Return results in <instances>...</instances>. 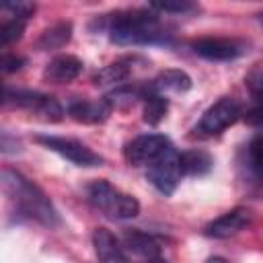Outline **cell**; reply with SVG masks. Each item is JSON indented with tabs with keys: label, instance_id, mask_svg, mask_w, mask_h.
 <instances>
[{
	"label": "cell",
	"instance_id": "7c38bea8",
	"mask_svg": "<svg viewBox=\"0 0 263 263\" xmlns=\"http://www.w3.org/2000/svg\"><path fill=\"white\" fill-rule=\"evenodd\" d=\"M111 105L101 99V101H72L68 105V113L74 121L78 123H86V125H97V123H103L107 121L109 113H111Z\"/></svg>",
	"mask_w": 263,
	"mask_h": 263
},
{
	"label": "cell",
	"instance_id": "277c9868",
	"mask_svg": "<svg viewBox=\"0 0 263 263\" xmlns=\"http://www.w3.org/2000/svg\"><path fill=\"white\" fill-rule=\"evenodd\" d=\"M240 115H242V105L232 97H222L201 115L199 123L195 125V134L205 138L220 136L224 129L234 125L240 119Z\"/></svg>",
	"mask_w": 263,
	"mask_h": 263
},
{
	"label": "cell",
	"instance_id": "cb8c5ba5",
	"mask_svg": "<svg viewBox=\"0 0 263 263\" xmlns=\"http://www.w3.org/2000/svg\"><path fill=\"white\" fill-rule=\"evenodd\" d=\"M150 8L158 12H189V10H195L197 6L191 2H152Z\"/></svg>",
	"mask_w": 263,
	"mask_h": 263
},
{
	"label": "cell",
	"instance_id": "ffe728a7",
	"mask_svg": "<svg viewBox=\"0 0 263 263\" xmlns=\"http://www.w3.org/2000/svg\"><path fill=\"white\" fill-rule=\"evenodd\" d=\"M168 111V101L162 95H148L144 99V123L158 125Z\"/></svg>",
	"mask_w": 263,
	"mask_h": 263
},
{
	"label": "cell",
	"instance_id": "9a60e30c",
	"mask_svg": "<svg viewBox=\"0 0 263 263\" xmlns=\"http://www.w3.org/2000/svg\"><path fill=\"white\" fill-rule=\"evenodd\" d=\"M123 247H127L132 253L144 257L146 261L160 257V247H158L156 238L146 232H140V230H127L123 234Z\"/></svg>",
	"mask_w": 263,
	"mask_h": 263
},
{
	"label": "cell",
	"instance_id": "d6986e66",
	"mask_svg": "<svg viewBox=\"0 0 263 263\" xmlns=\"http://www.w3.org/2000/svg\"><path fill=\"white\" fill-rule=\"evenodd\" d=\"M148 92H146V86H127V84H121V86H115V90H111L105 101L111 105V109H127L132 105L138 103V99H146Z\"/></svg>",
	"mask_w": 263,
	"mask_h": 263
},
{
	"label": "cell",
	"instance_id": "9c48e42d",
	"mask_svg": "<svg viewBox=\"0 0 263 263\" xmlns=\"http://www.w3.org/2000/svg\"><path fill=\"white\" fill-rule=\"evenodd\" d=\"M193 51L210 62H230L247 51V45L228 37H203L193 43Z\"/></svg>",
	"mask_w": 263,
	"mask_h": 263
},
{
	"label": "cell",
	"instance_id": "5bb4252c",
	"mask_svg": "<svg viewBox=\"0 0 263 263\" xmlns=\"http://www.w3.org/2000/svg\"><path fill=\"white\" fill-rule=\"evenodd\" d=\"M92 245L101 263H129L123 253V247L107 228H97L92 232Z\"/></svg>",
	"mask_w": 263,
	"mask_h": 263
},
{
	"label": "cell",
	"instance_id": "7a4b0ae2",
	"mask_svg": "<svg viewBox=\"0 0 263 263\" xmlns=\"http://www.w3.org/2000/svg\"><path fill=\"white\" fill-rule=\"evenodd\" d=\"M2 187L16 201V208L21 210V214H25L31 220H37L39 224L49 226V228L60 224V216H58L53 203L49 201V197L18 171L4 168L2 171Z\"/></svg>",
	"mask_w": 263,
	"mask_h": 263
},
{
	"label": "cell",
	"instance_id": "4316f807",
	"mask_svg": "<svg viewBox=\"0 0 263 263\" xmlns=\"http://www.w3.org/2000/svg\"><path fill=\"white\" fill-rule=\"evenodd\" d=\"M245 121L251 125H263V101H257V105L251 111H247Z\"/></svg>",
	"mask_w": 263,
	"mask_h": 263
},
{
	"label": "cell",
	"instance_id": "3957f363",
	"mask_svg": "<svg viewBox=\"0 0 263 263\" xmlns=\"http://www.w3.org/2000/svg\"><path fill=\"white\" fill-rule=\"evenodd\" d=\"M88 201L113 220H129L140 214L138 199L121 193L107 181H95L92 185H88Z\"/></svg>",
	"mask_w": 263,
	"mask_h": 263
},
{
	"label": "cell",
	"instance_id": "5b68a950",
	"mask_svg": "<svg viewBox=\"0 0 263 263\" xmlns=\"http://www.w3.org/2000/svg\"><path fill=\"white\" fill-rule=\"evenodd\" d=\"M4 105H14L21 109H29L37 113L45 121H60L64 117L62 105L47 95H41L37 90H23V88H4Z\"/></svg>",
	"mask_w": 263,
	"mask_h": 263
},
{
	"label": "cell",
	"instance_id": "30bf717a",
	"mask_svg": "<svg viewBox=\"0 0 263 263\" xmlns=\"http://www.w3.org/2000/svg\"><path fill=\"white\" fill-rule=\"evenodd\" d=\"M82 60H78L76 55H70V53H62V55H55L43 70V78L47 82H53V84H66V82H72L80 76L82 72Z\"/></svg>",
	"mask_w": 263,
	"mask_h": 263
},
{
	"label": "cell",
	"instance_id": "d4e9b609",
	"mask_svg": "<svg viewBox=\"0 0 263 263\" xmlns=\"http://www.w3.org/2000/svg\"><path fill=\"white\" fill-rule=\"evenodd\" d=\"M4 10H10L14 18L27 21L35 12V4H31V2H6L4 4Z\"/></svg>",
	"mask_w": 263,
	"mask_h": 263
},
{
	"label": "cell",
	"instance_id": "52a82bcc",
	"mask_svg": "<svg viewBox=\"0 0 263 263\" xmlns=\"http://www.w3.org/2000/svg\"><path fill=\"white\" fill-rule=\"evenodd\" d=\"M171 140L162 134H146V136H138L132 142L125 144L123 156L129 164L134 166H144V164H152L156 162L160 156H164L171 150Z\"/></svg>",
	"mask_w": 263,
	"mask_h": 263
},
{
	"label": "cell",
	"instance_id": "44dd1931",
	"mask_svg": "<svg viewBox=\"0 0 263 263\" xmlns=\"http://www.w3.org/2000/svg\"><path fill=\"white\" fill-rule=\"evenodd\" d=\"M23 31H25V21L23 18H10L8 23H4L0 27V43L2 45H10L12 41L21 39Z\"/></svg>",
	"mask_w": 263,
	"mask_h": 263
},
{
	"label": "cell",
	"instance_id": "4fadbf2b",
	"mask_svg": "<svg viewBox=\"0 0 263 263\" xmlns=\"http://www.w3.org/2000/svg\"><path fill=\"white\" fill-rule=\"evenodd\" d=\"M146 86L148 95H162V92H185L191 88V76L183 70L168 68L162 70L156 78H152Z\"/></svg>",
	"mask_w": 263,
	"mask_h": 263
},
{
	"label": "cell",
	"instance_id": "8992f818",
	"mask_svg": "<svg viewBox=\"0 0 263 263\" xmlns=\"http://www.w3.org/2000/svg\"><path fill=\"white\" fill-rule=\"evenodd\" d=\"M37 144L49 148L51 152L64 156L66 160L74 162L76 166H101L105 160L103 156H99L97 152H92L88 146H84L78 140L72 138H60V136H37L35 138Z\"/></svg>",
	"mask_w": 263,
	"mask_h": 263
},
{
	"label": "cell",
	"instance_id": "7402d4cb",
	"mask_svg": "<svg viewBox=\"0 0 263 263\" xmlns=\"http://www.w3.org/2000/svg\"><path fill=\"white\" fill-rule=\"evenodd\" d=\"M245 84H247L249 92H251L257 101H263V64H261V66H255V68L245 76Z\"/></svg>",
	"mask_w": 263,
	"mask_h": 263
},
{
	"label": "cell",
	"instance_id": "e0dca14e",
	"mask_svg": "<svg viewBox=\"0 0 263 263\" xmlns=\"http://www.w3.org/2000/svg\"><path fill=\"white\" fill-rule=\"evenodd\" d=\"M70 39H72V23H55L53 27H49L41 33L35 47L39 51H51V49L64 47Z\"/></svg>",
	"mask_w": 263,
	"mask_h": 263
},
{
	"label": "cell",
	"instance_id": "484cf974",
	"mask_svg": "<svg viewBox=\"0 0 263 263\" xmlns=\"http://www.w3.org/2000/svg\"><path fill=\"white\" fill-rule=\"evenodd\" d=\"M0 66H2L4 74H10V72H16V70H21L25 66V58L23 55H14V53H4Z\"/></svg>",
	"mask_w": 263,
	"mask_h": 263
},
{
	"label": "cell",
	"instance_id": "ac0fdd59",
	"mask_svg": "<svg viewBox=\"0 0 263 263\" xmlns=\"http://www.w3.org/2000/svg\"><path fill=\"white\" fill-rule=\"evenodd\" d=\"M132 74V66H129V60H117L109 66H105L103 70H99L95 74V84L97 86H107V84H115V86H121V82H125Z\"/></svg>",
	"mask_w": 263,
	"mask_h": 263
},
{
	"label": "cell",
	"instance_id": "6da1fadb",
	"mask_svg": "<svg viewBox=\"0 0 263 263\" xmlns=\"http://www.w3.org/2000/svg\"><path fill=\"white\" fill-rule=\"evenodd\" d=\"M109 37L117 45H154L168 43V35L160 29L158 14L152 8H134L111 14Z\"/></svg>",
	"mask_w": 263,
	"mask_h": 263
},
{
	"label": "cell",
	"instance_id": "ba28073f",
	"mask_svg": "<svg viewBox=\"0 0 263 263\" xmlns=\"http://www.w3.org/2000/svg\"><path fill=\"white\" fill-rule=\"evenodd\" d=\"M146 177L162 195H173L177 185H179V181H181V177H183L179 154L171 148L164 156H160L156 162H152L148 166Z\"/></svg>",
	"mask_w": 263,
	"mask_h": 263
},
{
	"label": "cell",
	"instance_id": "2e32d148",
	"mask_svg": "<svg viewBox=\"0 0 263 263\" xmlns=\"http://www.w3.org/2000/svg\"><path fill=\"white\" fill-rule=\"evenodd\" d=\"M179 160H181L183 175H191V177L205 175V173H210L212 166H214V158L210 156V152L199 150V148L181 152V154H179Z\"/></svg>",
	"mask_w": 263,
	"mask_h": 263
},
{
	"label": "cell",
	"instance_id": "8fae6325",
	"mask_svg": "<svg viewBox=\"0 0 263 263\" xmlns=\"http://www.w3.org/2000/svg\"><path fill=\"white\" fill-rule=\"evenodd\" d=\"M251 222V214L245 208H234L226 214H222L220 218H216L214 222H210L205 226V234L212 238H228L236 232H240L247 224Z\"/></svg>",
	"mask_w": 263,
	"mask_h": 263
},
{
	"label": "cell",
	"instance_id": "603a6c76",
	"mask_svg": "<svg viewBox=\"0 0 263 263\" xmlns=\"http://www.w3.org/2000/svg\"><path fill=\"white\" fill-rule=\"evenodd\" d=\"M249 160L257 173H263V134H257L249 142Z\"/></svg>",
	"mask_w": 263,
	"mask_h": 263
},
{
	"label": "cell",
	"instance_id": "f1b7e54d",
	"mask_svg": "<svg viewBox=\"0 0 263 263\" xmlns=\"http://www.w3.org/2000/svg\"><path fill=\"white\" fill-rule=\"evenodd\" d=\"M146 263H168L166 259H162V257H154V259H148Z\"/></svg>",
	"mask_w": 263,
	"mask_h": 263
},
{
	"label": "cell",
	"instance_id": "83f0119b",
	"mask_svg": "<svg viewBox=\"0 0 263 263\" xmlns=\"http://www.w3.org/2000/svg\"><path fill=\"white\" fill-rule=\"evenodd\" d=\"M205 263H228V261H226L224 257H210Z\"/></svg>",
	"mask_w": 263,
	"mask_h": 263
}]
</instances>
